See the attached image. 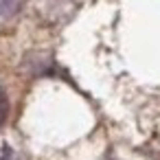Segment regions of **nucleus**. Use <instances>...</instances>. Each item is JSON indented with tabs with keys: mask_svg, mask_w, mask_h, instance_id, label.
I'll return each mask as SVG.
<instances>
[{
	"mask_svg": "<svg viewBox=\"0 0 160 160\" xmlns=\"http://www.w3.org/2000/svg\"><path fill=\"white\" fill-rule=\"evenodd\" d=\"M24 0H2L0 2V16L2 18H13L20 9H22Z\"/></svg>",
	"mask_w": 160,
	"mask_h": 160,
	"instance_id": "1",
	"label": "nucleus"
},
{
	"mask_svg": "<svg viewBox=\"0 0 160 160\" xmlns=\"http://www.w3.org/2000/svg\"><path fill=\"white\" fill-rule=\"evenodd\" d=\"M7 116H9V101H7V94H5V90L0 88V127L5 125Z\"/></svg>",
	"mask_w": 160,
	"mask_h": 160,
	"instance_id": "2",
	"label": "nucleus"
},
{
	"mask_svg": "<svg viewBox=\"0 0 160 160\" xmlns=\"http://www.w3.org/2000/svg\"><path fill=\"white\" fill-rule=\"evenodd\" d=\"M0 160H18V158H16V153L9 147H5L2 151H0Z\"/></svg>",
	"mask_w": 160,
	"mask_h": 160,
	"instance_id": "3",
	"label": "nucleus"
}]
</instances>
